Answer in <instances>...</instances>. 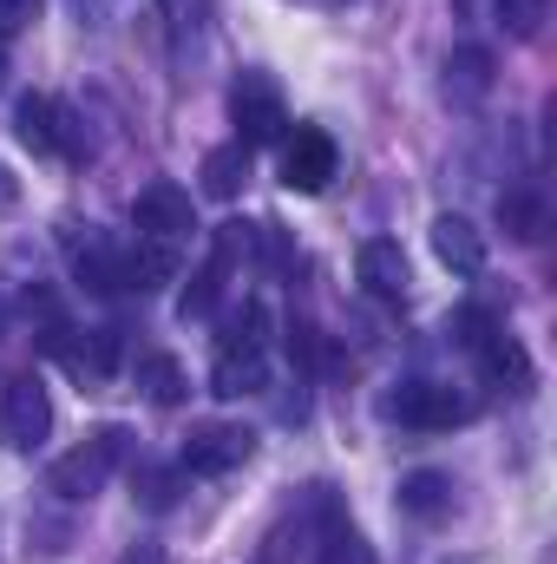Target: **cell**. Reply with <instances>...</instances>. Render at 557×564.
Here are the masks:
<instances>
[{
    "label": "cell",
    "instance_id": "8fae6325",
    "mask_svg": "<svg viewBox=\"0 0 557 564\" xmlns=\"http://www.w3.org/2000/svg\"><path fill=\"white\" fill-rule=\"evenodd\" d=\"M354 276H361V289H368L374 302H407L414 270H407V250H401L394 237H368L361 257H354Z\"/></svg>",
    "mask_w": 557,
    "mask_h": 564
},
{
    "label": "cell",
    "instance_id": "9a60e30c",
    "mask_svg": "<svg viewBox=\"0 0 557 564\" xmlns=\"http://www.w3.org/2000/svg\"><path fill=\"white\" fill-rule=\"evenodd\" d=\"M177 270H184L177 243H157V237H139V243L125 250V289H139V295H151V289H164V282H177Z\"/></svg>",
    "mask_w": 557,
    "mask_h": 564
},
{
    "label": "cell",
    "instance_id": "9c48e42d",
    "mask_svg": "<svg viewBox=\"0 0 557 564\" xmlns=\"http://www.w3.org/2000/svg\"><path fill=\"white\" fill-rule=\"evenodd\" d=\"M132 224H139V237L184 243V237L197 230V204H190V191H184V184L157 177V184H144V191H139V204H132Z\"/></svg>",
    "mask_w": 557,
    "mask_h": 564
},
{
    "label": "cell",
    "instance_id": "cb8c5ba5",
    "mask_svg": "<svg viewBox=\"0 0 557 564\" xmlns=\"http://www.w3.org/2000/svg\"><path fill=\"white\" fill-rule=\"evenodd\" d=\"M492 20H499L512 40H538L545 20H551V0H492Z\"/></svg>",
    "mask_w": 557,
    "mask_h": 564
},
{
    "label": "cell",
    "instance_id": "3957f363",
    "mask_svg": "<svg viewBox=\"0 0 557 564\" xmlns=\"http://www.w3.org/2000/svg\"><path fill=\"white\" fill-rule=\"evenodd\" d=\"M381 414L401 421V426H414V433H452V426H466L479 414V401L459 394L452 381H401V388L381 401Z\"/></svg>",
    "mask_w": 557,
    "mask_h": 564
},
{
    "label": "cell",
    "instance_id": "ba28073f",
    "mask_svg": "<svg viewBox=\"0 0 557 564\" xmlns=\"http://www.w3.org/2000/svg\"><path fill=\"white\" fill-rule=\"evenodd\" d=\"M256 453V433L237 421H197L184 433V453H177V466L184 473H237L243 459Z\"/></svg>",
    "mask_w": 557,
    "mask_h": 564
},
{
    "label": "cell",
    "instance_id": "7c38bea8",
    "mask_svg": "<svg viewBox=\"0 0 557 564\" xmlns=\"http://www.w3.org/2000/svg\"><path fill=\"white\" fill-rule=\"evenodd\" d=\"M433 257H439L452 276H479V270H485V237L472 230V217L439 210V217H433Z\"/></svg>",
    "mask_w": 557,
    "mask_h": 564
},
{
    "label": "cell",
    "instance_id": "4fadbf2b",
    "mask_svg": "<svg viewBox=\"0 0 557 564\" xmlns=\"http://www.w3.org/2000/svg\"><path fill=\"white\" fill-rule=\"evenodd\" d=\"M485 93H492V53H485L479 40L452 46V53H446V99H452V106H479Z\"/></svg>",
    "mask_w": 557,
    "mask_h": 564
},
{
    "label": "cell",
    "instance_id": "f1b7e54d",
    "mask_svg": "<svg viewBox=\"0 0 557 564\" xmlns=\"http://www.w3.org/2000/svg\"><path fill=\"white\" fill-rule=\"evenodd\" d=\"M0 341H7V295H0Z\"/></svg>",
    "mask_w": 557,
    "mask_h": 564
},
{
    "label": "cell",
    "instance_id": "5b68a950",
    "mask_svg": "<svg viewBox=\"0 0 557 564\" xmlns=\"http://www.w3.org/2000/svg\"><path fill=\"white\" fill-rule=\"evenodd\" d=\"M13 132H20L26 151H40V158H86L79 119H73L59 99H46V93H26V99L13 106Z\"/></svg>",
    "mask_w": 557,
    "mask_h": 564
},
{
    "label": "cell",
    "instance_id": "83f0119b",
    "mask_svg": "<svg viewBox=\"0 0 557 564\" xmlns=\"http://www.w3.org/2000/svg\"><path fill=\"white\" fill-rule=\"evenodd\" d=\"M13 204H20V184H13V171L0 164V210H13Z\"/></svg>",
    "mask_w": 557,
    "mask_h": 564
},
{
    "label": "cell",
    "instance_id": "5bb4252c",
    "mask_svg": "<svg viewBox=\"0 0 557 564\" xmlns=\"http://www.w3.org/2000/svg\"><path fill=\"white\" fill-rule=\"evenodd\" d=\"M472 355H479V368H485L499 388H512V394H525V388H532V355H525L505 328L479 335V341H472Z\"/></svg>",
    "mask_w": 557,
    "mask_h": 564
},
{
    "label": "cell",
    "instance_id": "277c9868",
    "mask_svg": "<svg viewBox=\"0 0 557 564\" xmlns=\"http://www.w3.org/2000/svg\"><path fill=\"white\" fill-rule=\"evenodd\" d=\"M230 119H237V144H276L288 132V106H282V86L270 73H237V86H230Z\"/></svg>",
    "mask_w": 557,
    "mask_h": 564
},
{
    "label": "cell",
    "instance_id": "8992f818",
    "mask_svg": "<svg viewBox=\"0 0 557 564\" xmlns=\"http://www.w3.org/2000/svg\"><path fill=\"white\" fill-rule=\"evenodd\" d=\"M46 433H53V401H46L40 375H13V381L0 388V440H7L13 453H40Z\"/></svg>",
    "mask_w": 557,
    "mask_h": 564
},
{
    "label": "cell",
    "instance_id": "30bf717a",
    "mask_svg": "<svg viewBox=\"0 0 557 564\" xmlns=\"http://www.w3.org/2000/svg\"><path fill=\"white\" fill-rule=\"evenodd\" d=\"M66 263H73V282L92 289V295H125V257L99 237V230H66Z\"/></svg>",
    "mask_w": 557,
    "mask_h": 564
},
{
    "label": "cell",
    "instance_id": "d4e9b609",
    "mask_svg": "<svg viewBox=\"0 0 557 564\" xmlns=\"http://www.w3.org/2000/svg\"><path fill=\"white\" fill-rule=\"evenodd\" d=\"M164 7V20H171V33L190 46V40H204V26H210V0H157Z\"/></svg>",
    "mask_w": 557,
    "mask_h": 564
},
{
    "label": "cell",
    "instance_id": "52a82bcc",
    "mask_svg": "<svg viewBox=\"0 0 557 564\" xmlns=\"http://www.w3.org/2000/svg\"><path fill=\"white\" fill-rule=\"evenodd\" d=\"M341 171V144L328 139L321 126H295V139H282V184L295 197H321Z\"/></svg>",
    "mask_w": 557,
    "mask_h": 564
},
{
    "label": "cell",
    "instance_id": "ffe728a7",
    "mask_svg": "<svg viewBox=\"0 0 557 564\" xmlns=\"http://www.w3.org/2000/svg\"><path fill=\"white\" fill-rule=\"evenodd\" d=\"M230 270H237V263H230L223 250H210V263H204L197 276L184 282V295H177V315H184V322H204V315L217 308V295H223V282H230Z\"/></svg>",
    "mask_w": 557,
    "mask_h": 564
},
{
    "label": "cell",
    "instance_id": "ac0fdd59",
    "mask_svg": "<svg viewBox=\"0 0 557 564\" xmlns=\"http://www.w3.org/2000/svg\"><path fill=\"white\" fill-rule=\"evenodd\" d=\"M315 564H374V552H368V539L341 519V506H335V492L321 499V558Z\"/></svg>",
    "mask_w": 557,
    "mask_h": 564
},
{
    "label": "cell",
    "instance_id": "7402d4cb",
    "mask_svg": "<svg viewBox=\"0 0 557 564\" xmlns=\"http://www.w3.org/2000/svg\"><path fill=\"white\" fill-rule=\"evenodd\" d=\"M243 177H250V144L230 139L217 151H204V197H237Z\"/></svg>",
    "mask_w": 557,
    "mask_h": 564
},
{
    "label": "cell",
    "instance_id": "7a4b0ae2",
    "mask_svg": "<svg viewBox=\"0 0 557 564\" xmlns=\"http://www.w3.org/2000/svg\"><path fill=\"white\" fill-rule=\"evenodd\" d=\"M125 453H132V433H125L119 421L92 426L73 453H59V459L46 466V492H53V499H66V506H79V499L106 492V479L125 466Z\"/></svg>",
    "mask_w": 557,
    "mask_h": 564
},
{
    "label": "cell",
    "instance_id": "484cf974",
    "mask_svg": "<svg viewBox=\"0 0 557 564\" xmlns=\"http://www.w3.org/2000/svg\"><path fill=\"white\" fill-rule=\"evenodd\" d=\"M40 20V0H0V40H13V33H26Z\"/></svg>",
    "mask_w": 557,
    "mask_h": 564
},
{
    "label": "cell",
    "instance_id": "2e32d148",
    "mask_svg": "<svg viewBox=\"0 0 557 564\" xmlns=\"http://www.w3.org/2000/svg\"><path fill=\"white\" fill-rule=\"evenodd\" d=\"M499 224H505V237L538 243L545 224H551V210H545V197H538L532 184H512V191H499Z\"/></svg>",
    "mask_w": 557,
    "mask_h": 564
},
{
    "label": "cell",
    "instance_id": "e0dca14e",
    "mask_svg": "<svg viewBox=\"0 0 557 564\" xmlns=\"http://www.w3.org/2000/svg\"><path fill=\"white\" fill-rule=\"evenodd\" d=\"M394 499H401V512H407V519H446V512H452V479H446V473H433V466H419V473L401 479V492H394Z\"/></svg>",
    "mask_w": 557,
    "mask_h": 564
},
{
    "label": "cell",
    "instance_id": "6da1fadb",
    "mask_svg": "<svg viewBox=\"0 0 557 564\" xmlns=\"http://www.w3.org/2000/svg\"><path fill=\"white\" fill-rule=\"evenodd\" d=\"M263 302H243V315L223 322V341H217V361H210V394L223 401H243V394H263L270 388V355H263Z\"/></svg>",
    "mask_w": 557,
    "mask_h": 564
},
{
    "label": "cell",
    "instance_id": "d6986e66",
    "mask_svg": "<svg viewBox=\"0 0 557 564\" xmlns=\"http://www.w3.org/2000/svg\"><path fill=\"white\" fill-rule=\"evenodd\" d=\"M139 388H144V401H157V408L190 401V375H184L177 355H139Z\"/></svg>",
    "mask_w": 557,
    "mask_h": 564
},
{
    "label": "cell",
    "instance_id": "4316f807",
    "mask_svg": "<svg viewBox=\"0 0 557 564\" xmlns=\"http://www.w3.org/2000/svg\"><path fill=\"white\" fill-rule=\"evenodd\" d=\"M119 564H171V558H164V545L139 539V545H125V558H119Z\"/></svg>",
    "mask_w": 557,
    "mask_h": 564
},
{
    "label": "cell",
    "instance_id": "603a6c76",
    "mask_svg": "<svg viewBox=\"0 0 557 564\" xmlns=\"http://www.w3.org/2000/svg\"><path fill=\"white\" fill-rule=\"evenodd\" d=\"M132 499L144 512H171L184 499V466H132Z\"/></svg>",
    "mask_w": 557,
    "mask_h": 564
},
{
    "label": "cell",
    "instance_id": "44dd1931",
    "mask_svg": "<svg viewBox=\"0 0 557 564\" xmlns=\"http://www.w3.org/2000/svg\"><path fill=\"white\" fill-rule=\"evenodd\" d=\"M119 361H125L119 328H92V335L73 348V375H79V381H112V375H119Z\"/></svg>",
    "mask_w": 557,
    "mask_h": 564
}]
</instances>
